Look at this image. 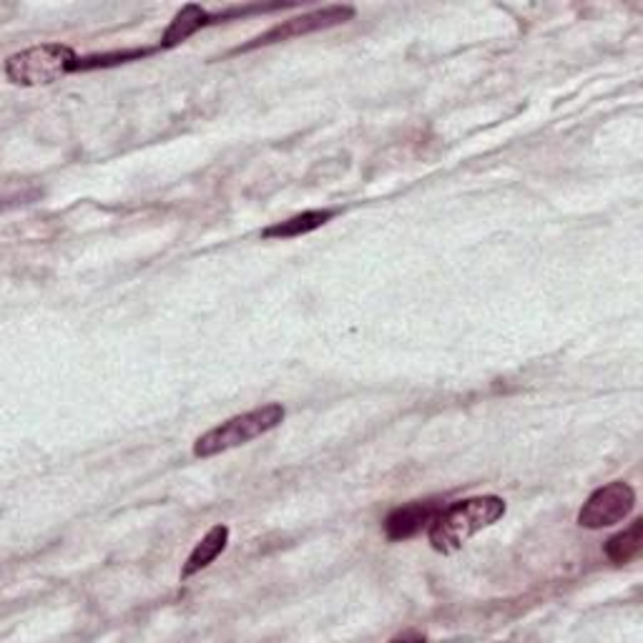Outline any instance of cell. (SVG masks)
<instances>
[{"label": "cell", "mask_w": 643, "mask_h": 643, "mask_svg": "<svg viewBox=\"0 0 643 643\" xmlns=\"http://www.w3.org/2000/svg\"><path fill=\"white\" fill-rule=\"evenodd\" d=\"M284 407L279 403H269L262 407L249 409V413H241L224 421L221 425L211 427L209 433H204L197 443H194V455L201 460L214 458V455L229 453L239 445H247L257 437L267 435L269 431H274L284 423Z\"/></svg>", "instance_id": "cell-2"}, {"label": "cell", "mask_w": 643, "mask_h": 643, "mask_svg": "<svg viewBox=\"0 0 643 643\" xmlns=\"http://www.w3.org/2000/svg\"><path fill=\"white\" fill-rule=\"evenodd\" d=\"M641 548H643V520L636 518L629 528H623L621 533L609 538L603 553L613 566H626L641 553Z\"/></svg>", "instance_id": "cell-10"}, {"label": "cell", "mask_w": 643, "mask_h": 643, "mask_svg": "<svg viewBox=\"0 0 643 643\" xmlns=\"http://www.w3.org/2000/svg\"><path fill=\"white\" fill-rule=\"evenodd\" d=\"M207 23H211V21L201 6H194V3L184 6L182 11L174 15V21L169 23V28L164 31L158 49H174V45L184 43L186 39H189V35L197 33L199 28H204Z\"/></svg>", "instance_id": "cell-9"}, {"label": "cell", "mask_w": 643, "mask_h": 643, "mask_svg": "<svg viewBox=\"0 0 643 643\" xmlns=\"http://www.w3.org/2000/svg\"><path fill=\"white\" fill-rule=\"evenodd\" d=\"M229 543V528L227 526H214L207 536H204L194 551L186 558V563L182 568V578L197 575L204 568L211 566L217 558L224 553V548Z\"/></svg>", "instance_id": "cell-7"}, {"label": "cell", "mask_w": 643, "mask_h": 643, "mask_svg": "<svg viewBox=\"0 0 643 643\" xmlns=\"http://www.w3.org/2000/svg\"><path fill=\"white\" fill-rule=\"evenodd\" d=\"M636 508V490L626 480H613L593 490L583 508L578 510V526L585 530H603L623 523Z\"/></svg>", "instance_id": "cell-4"}, {"label": "cell", "mask_w": 643, "mask_h": 643, "mask_svg": "<svg viewBox=\"0 0 643 643\" xmlns=\"http://www.w3.org/2000/svg\"><path fill=\"white\" fill-rule=\"evenodd\" d=\"M79 63L81 59L71 45L41 43L21 53H13L6 61V79L23 89L49 86V83L69 76L71 71H79Z\"/></svg>", "instance_id": "cell-3"}, {"label": "cell", "mask_w": 643, "mask_h": 643, "mask_svg": "<svg viewBox=\"0 0 643 643\" xmlns=\"http://www.w3.org/2000/svg\"><path fill=\"white\" fill-rule=\"evenodd\" d=\"M440 512L437 500H415L409 506L395 508L385 518V536L390 540H407L421 533L423 528H431L433 518Z\"/></svg>", "instance_id": "cell-6"}, {"label": "cell", "mask_w": 643, "mask_h": 643, "mask_svg": "<svg viewBox=\"0 0 643 643\" xmlns=\"http://www.w3.org/2000/svg\"><path fill=\"white\" fill-rule=\"evenodd\" d=\"M425 641V633H413V631H405V633H397L393 641Z\"/></svg>", "instance_id": "cell-11"}, {"label": "cell", "mask_w": 643, "mask_h": 643, "mask_svg": "<svg viewBox=\"0 0 643 643\" xmlns=\"http://www.w3.org/2000/svg\"><path fill=\"white\" fill-rule=\"evenodd\" d=\"M334 217V211L330 209H314V211H302L297 214L292 219H284V221H277L272 227H267L262 231L265 239H294V237H304L310 235V231L320 229Z\"/></svg>", "instance_id": "cell-8"}, {"label": "cell", "mask_w": 643, "mask_h": 643, "mask_svg": "<svg viewBox=\"0 0 643 643\" xmlns=\"http://www.w3.org/2000/svg\"><path fill=\"white\" fill-rule=\"evenodd\" d=\"M506 500L498 496H475L458 502H450L447 508L433 518L427 540L437 553L450 556L468 543L480 530L496 526L506 516Z\"/></svg>", "instance_id": "cell-1"}, {"label": "cell", "mask_w": 643, "mask_h": 643, "mask_svg": "<svg viewBox=\"0 0 643 643\" xmlns=\"http://www.w3.org/2000/svg\"><path fill=\"white\" fill-rule=\"evenodd\" d=\"M355 18V8L352 6H328V8H317V11L302 13L297 18H289V21H282L269 28L262 35L251 39L247 45H239L237 53H247L255 49H262V45H272V43H282L289 39H300V35L307 33H317V31H328V28L342 25Z\"/></svg>", "instance_id": "cell-5"}]
</instances>
